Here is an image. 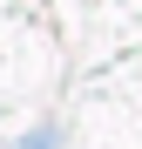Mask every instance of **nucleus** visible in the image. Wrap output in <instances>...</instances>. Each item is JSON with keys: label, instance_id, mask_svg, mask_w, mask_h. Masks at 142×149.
I'll return each instance as SVG.
<instances>
[{"label": "nucleus", "instance_id": "f257e3e1", "mask_svg": "<svg viewBox=\"0 0 142 149\" xmlns=\"http://www.w3.org/2000/svg\"><path fill=\"white\" fill-rule=\"evenodd\" d=\"M20 149H54V136H47V129H41V136H34V142H20Z\"/></svg>", "mask_w": 142, "mask_h": 149}]
</instances>
